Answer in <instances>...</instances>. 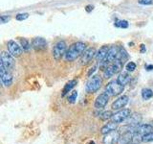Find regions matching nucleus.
Listing matches in <instances>:
<instances>
[{
	"instance_id": "obj_1",
	"label": "nucleus",
	"mask_w": 153,
	"mask_h": 144,
	"mask_svg": "<svg viewBox=\"0 0 153 144\" xmlns=\"http://www.w3.org/2000/svg\"><path fill=\"white\" fill-rule=\"evenodd\" d=\"M86 49V44L84 42L78 41L73 43L65 53V60L68 62H73L76 60L79 56L83 54Z\"/></svg>"
},
{
	"instance_id": "obj_2",
	"label": "nucleus",
	"mask_w": 153,
	"mask_h": 144,
	"mask_svg": "<svg viewBox=\"0 0 153 144\" xmlns=\"http://www.w3.org/2000/svg\"><path fill=\"white\" fill-rule=\"evenodd\" d=\"M102 84V80L99 75L92 76L90 78V80L87 82V84H86V86H85L86 91L89 93H94L100 88Z\"/></svg>"
},
{
	"instance_id": "obj_3",
	"label": "nucleus",
	"mask_w": 153,
	"mask_h": 144,
	"mask_svg": "<svg viewBox=\"0 0 153 144\" xmlns=\"http://www.w3.org/2000/svg\"><path fill=\"white\" fill-rule=\"evenodd\" d=\"M124 89V86L122 85H120L117 80H113L106 85L105 86V90L110 96H117L119 94H121Z\"/></svg>"
},
{
	"instance_id": "obj_4",
	"label": "nucleus",
	"mask_w": 153,
	"mask_h": 144,
	"mask_svg": "<svg viewBox=\"0 0 153 144\" xmlns=\"http://www.w3.org/2000/svg\"><path fill=\"white\" fill-rule=\"evenodd\" d=\"M66 51H67V45L65 41L60 40L59 42H56L54 48H53V56H54V59L56 61L61 60V58L65 56Z\"/></svg>"
},
{
	"instance_id": "obj_5",
	"label": "nucleus",
	"mask_w": 153,
	"mask_h": 144,
	"mask_svg": "<svg viewBox=\"0 0 153 144\" xmlns=\"http://www.w3.org/2000/svg\"><path fill=\"white\" fill-rule=\"evenodd\" d=\"M0 80H1L2 84L6 86H10L13 84V76L11 72L5 68L1 58H0Z\"/></svg>"
},
{
	"instance_id": "obj_6",
	"label": "nucleus",
	"mask_w": 153,
	"mask_h": 144,
	"mask_svg": "<svg viewBox=\"0 0 153 144\" xmlns=\"http://www.w3.org/2000/svg\"><path fill=\"white\" fill-rule=\"evenodd\" d=\"M0 58H1V60L3 62L5 68L11 72L14 67V59H13L14 57L10 52L3 51L0 54Z\"/></svg>"
},
{
	"instance_id": "obj_7",
	"label": "nucleus",
	"mask_w": 153,
	"mask_h": 144,
	"mask_svg": "<svg viewBox=\"0 0 153 144\" xmlns=\"http://www.w3.org/2000/svg\"><path fill=\"white\" fill-rule=\"evenodd\" d=\"M141 122H142V115L138 112H134L129 115V117L126 119V126L130 128V130L134 133V130L140 125Z\"/></svg>"
},
{
	"instance_id": "obj_8",
	"label": "nucleus",
	"mask_w": 153,
	"mask_h": 144,
	"mask_svg": "<svg viewBox=\"0 0 153 144\" xmlns=\"http://www.w3.org/2000/svg\"><path fill=\"white\" fill-rule=\"evenodd\" d=\"M131 114V110L129 109H124V110H120L119 112H117L115 114H113L112 116V121L116 123H122L129 117V115Z\"/></svg>"
},
{
	"instance_id": "obj_9",
	"label": "nucleus",
	"mask_w": 153,
	"mask_h": 144,
	"mask_svg": "<svg viewBox=\"0 0 153 144\" xmlns=\"http://www.w3.org/2000/svg\"><path fill=\"white\" fill-rule=\"evenodd\" d=\"M7 47H8L9 52L11 53L14 58L20 57L23 52L22 47L13 40H9L7 43Z\"/></svg>"
},
{
	"instance_id": "obj_10",
	"label": "nucleus",
	"mask_w": 153,
	"mask_h": 144,
	"mask_svg": "<svg viewBox=\"0 0 153 144\" xmlns=\"http://www.w3.org/2000/svg\"><path fill=\"white\" fill-rule=\"evenodd\" d=\"M120 133L117 131H113L110 132L106 134H104V137L102 139V143L103 144H116L119 142V138H120Z\"/></svg>"
},
{
	"instance_id": "obj_11",
	"label": "nucleus",
	"mask_w": 153,
	"mask_h": 144,
	"mask_svg": "<svg viewBox=\"0 0 153 144\" xmlns=\"http://www.w3.org/2000/svg\"><path fill=\"white\" fill-rule=\"evenodd\" d=\"M47 46L48 43L43 38H35L32 40V47L36 51H44L47 49Z\"/></svg>"
},
{
	"instance_id": "obj_12",
	"label": "nucleus",
	"mask_w": 153,
	"mask_h": 144,
	"mask_svg": "<svg viewBox=\"0 0 153 144\" xmlns=\"http://www.w3.org/2000/svg\"><path fill=\"white\" fill-rule=\"evenodd\" d=\"M96 54H97V52H96V49L93 47H90V48H87V49H85L83 54L81 55V59H80L81 64L82 65L87 64L88 62L93 59Z\"/></svg>"
},
{
	"instance_id": "obj_13",
	"label": "nucleus",
	"mask_w": 153,
	"mask_h": 144,
	"mask_svg": "<svg viewBox=\"0 0 153 144\" xmlns=\"http://www.w3.org/2000/svg\"><path fill=\"white\" fill-rule=\"evenodd\" d=\"M109 94L105 91V92H102V94H100L97 99L95 101V108L96 109H103L105 106L107 105L108 100H109Z\"/></svg>"
},
{
	"instance_id": "obj_14",
	"label": "nucleus",
	"mask_w": 153,
	"mask_h": 144,
	"mask_svg": "<svg viewBox=\"0 0 153 144\" xmlns=\"http://www.w3.org/2000/svg\"><path fill=\"white\" fill-rule=\"evenodd\" d=\"M128 101H129V98L127 97V96L123 95V96H121V97H119L117 100L114 101L111 105V108L115 110H122L128 104Z\"/></svg>"
},
{
	"instance_id": "obj_15",
	"label": "nucleus",
	"mask_w": 153,
	"mask_h": 144,
	"mask_svg": "<svg viewBox=\"0 0 153 144\" xmlns=\"http://www.w3.org/2000/svg\"><path fill=\"white\" fill-rule=\"evenodd\" d=\"M153 132V126L150 124H142V125H139L138 127L135 128L134 130V133L140 134V136H145V134Z\"/></svg>"
},
{
	"instance_id": "obj_16",
	"label": "nucleus",
	"mask_w": 153,
	"mask_h": 144,
	"mask_svg": "<svg viewBox=\"0 0 153 144\" xmlns=\"http://www.w3.org/2000/svg\"><path fill=\"white\" fill-rule=\"evenodd\" d=\"M133 134L134 133L130 130H127V131L123 132L119 138V144H130L132 142V138H133Z\"/></svg>"
},
{
	"instance_id": "obj_17",
	"label": "nucleus",
	"mask_w": 153,
	"mask_h": 144,
	"mask_svg": "<svg viewBox=\"0 0 153 144\" xmlns=\"http://www.w3.org/2000/svg\"><path fill=\"white\" fill-rule=\"evenodd\" d=\"M109 48L110 47L108 45H103V46H102L99 49V51L97 52V54H96V57H97V61L99 62H102V61H104L105 59H106L108 51H109Z\"/></svg>"
},
{
	"instance_id": "obj_18",
	"label": "nucleus",
	"mask_w": 153,
	"mask_h": 144,
	"mask_svg": "<svg viewBox=\"0 0 153 144\" xmlns=\"http://www.w3.org/2000/svg\"><path fill=\"white\" fill-rule=\"evenodd\" d=\"M118 52H119V47L118 46H111L109 48V51H108V54L106 57V60L107 62H109L110 64H112L113 62H115L117 60V57H118Z\"/></svg>"
},
{
	"instance_id": "obj_19",
	"label": "nucleus",
	"mask_w": 153,
	"mask_h": 144,
	"mask_svg": "<svg viewBox=\"0 0 153 144\" xmlns=\"http://www.w3.org/2000/svg\"><path fill=\"white\" fill-rule=\"evenodd\" d=\"M118 124L119 123H116V122H110V123H107L105 124L104 126L100 129V133H102V134H106L110 132H113V131H116L117 128H118Z\"/></svg>"
},
{
	"instance_id": "obj_20",
	"label": "nucleus",
	"mask_w": 153,
	"mask_h": 144,
	"mask_svg": "<svg viewBox=\"0 0 153 144\" xmlns=\"http://www.w3.org/2000/svg\"><path fill=\"white\" fill-rule=\"evenodd\" d=\"M129 81H130V75L127 72H122L117 77V82L123 86H126V85H127Z\"/></svg>"
},
{
	"instance_id": "obj_21",
	"label": "nucleus",
	"mask_w": 153,
	"mask_h": 144,
	"mask_svg": "<svg viewBox=\"0 0 153 144\" xmlns=\"http://www.w3.org/2000/svg\"><path fill=\"white\" fill-rule=\"evenodd\" d=\"M76 84H78V81H76V80H72V81L68 82V83L65 85L63 90H62V94L61 95L62 96H65L67 93L69 92V91H71L72 89L75 88V86H76Z\"/></svg>"
},
{
	"instance_id": "obj_22",
	"label": "nucleus",
	"mask_w": 153,
	"mask_h": 144,
	"mask_svg": "<svg viewBox=\"0 0 153 144\" xmlns=\"http://www.w3.org/2000/svg\"><path fill=\"white\" fill-rule=\"evenodd\" d=\"M128 59V55H127V52L126 51L123 47L120 46L119 47V52H118V57H117V60L122 61L123 62H126Z\"/></svg>"
},
{
	"instance_id": "obj_23",
	"label": "nucleus",
	"mask_w": 153,
	"mask_h": 144,
	"mask_svg": "<svg viewBox=\"0 0 153 144\" xmlns=\"http://www.w3.org/2000/svg\"><path fill=\"white\" fill-rule=\"evenodd\" d=\"M152 96H153V91H152V89L147 88L142 89V97H143V100L150 99Z\"/></svg>"
},
{
	"instance_id": "obj_24",
	"label": "nucleus",
	"mask_w": 153,
	"mask_h": 144,
	"mask_svg": "<svg viewBox=\"0 0 153 144\" xmlns=\"http://www.w3.org/2000/svg\"><path fill=\"white\" fill-rule=\"evenodd\" d=\"M19 42H20V45H21L23 50H25V51L30 50L31 45H30V43H29V41L26 40V38H19Z\"/></svg>"
},
{
	"instance_id": "obj_25",
	"label": "nucleus",
	"mask_w": 153,
	"mask_h": 144,
	"mask_svg": "<svg viewBox=\"0 0 153 144\" xmlns=\"http://www.w3.org/2000/svg\"><path fill=\"white\" fill-rule=\"evenodd\" d=\"M116 73H115V70L113 69V67H112V65L110 64L106 69H105L104 71H103V75H104V77L105 78H110V77H112L113 75H115Z\"/></svg>"
},
{
	"instance_id": "obj_26",
	"label": "nucleus",
	"mask_w": 153,
	"mask_h": 144,
	"mask_svg": "<svg viewBox=\"0 0 153 144\" xmlns=\"http://www.w3.org/2000/svg\"><path fill=\"white\" fill-rule=\"evenodd\" d=\"M113 116V113L112 112H110V110H106V112H103L102 114H100V120H102V121H105V120H108L110 118H112Z\"/></svg>"
},
{
	"instance_id": "obj_27",
	"label": "nucleus",
	"mask_w": 153,
	"mask_h": 144,
	"mask_svg": "<svg viewBox=\"0 0 153 144\" xmlns=\"http://www.w3.org/2000/svg\"><path fill=\"white\" fill-rule=\"evenodd\" d=\"M114 25H115V27L124 29V28H127L129 24H128V22L126 20H116V21H115Z\"/></svg>"
},
{
	"instance_id": "obj_28",
	"label": "nucleus",
	"mask_w": 153,
	"mask_h": 144,
	"mask_svg": "<svg viewBox=\"0 0 153 144\" xmlns=\"http://www.w3.org/2000/svg\"><path fill=\"white\" fill-rule=\"evenodd\" d=\"M153 141V132H150L142 136V142H152Z\"/></svg>"
},
{
	"instance_id": "obj_29",
	"label": "nucleus",
	"mask_w": 153,
	"mask_h": 144,
	"mask_svg": "<svg viewBox=\"0 0 153 144\" xmlns=\"http://www.w3.org/2000/svg\"><path fill=\"white\" fill-rule=\"evenodd\" d=\"M126 69L128 72H133L134 70L136 69V64L134 62H129L128 64H126Z\"/></svg>"
},
{
	"instance_id": "obj_30",
	"label": "nucleus",
	"mask_w": 153,
	"mask_h": 144,
	"mask_svg": "<svg viewBox=\"0 0 153 144\" xmlns=\"http://www.w3.org/2000/svg\"><path fill=\"white\" fill-rule=\"evenodd\" d=\"M29 17V14L27 13H22V14H16V19L18 21H22V20H25V19H27Z\"/></svg>"
},
{
	"instance_id": "obj_31",
	"label": "nucleus",
	"mask_w": 153,
	"mask_h": 144,
	"mask_svg": "<svg viewBox=\"0 0 153 144\" xmlns=\"http://www.w3.org/2000/svg\"><path fill=\"white\" fill-rule=\"evenodd\" d=\"M76 97H78V92H76V90H74V91H72V93H71V95L69 96V98H68V101L70 103H75L76 102Z\"/></svg>"
},
{
	"instance_id": "obj_32",
	"label": "nucleus",
	"mask_w": 153,
	"mask_h": 144,
	"mask_svg": "<svg viewBox=\"0 0 153 144\" xmlns=\"http://www.w3.org/2000/svg\"><path fill=\"white\" fill-rule=\"evenodd\" d=\"M10 19H11V17L8 16H0V24L7 23L8 21H10Z\"/></svg>"
},
{
	"instance_id": "obj_33",
	"label": "nucleus",
	"mask_w": 153,
	"mask_h": 144,
	"mask_svg": "<svg viewBox=\"0 0 153 144\" xmlns=\"http://www.w3.org/2000/svg\"><path fill=\"white\" fill-rule=\"evenodd\" d=\"M141 5H152L153 0H138Z\"/></svg>"
},
{
	"instance_id": "obj_34",
	"label": "nucleus",
	"mask_w": 153,
	"mask_h": 144,
	"mask_svg": "<svg viewBox=\"0 0 153 144\" xmlns=\"http://www.w3.org/2000/svg\"><path fill=\"white\" fill-rule=\"evenodd\" d=\"M96 70H97V65L92 66V67H91V68H90V70L88 71V74H87V75H88L89 77H91V76L93 75V73H94V72H95Z\"/></svg>"
},
{
	"instance_id": "obj_35",
	"label": "nucleus",
	"mask_w": 153,
	"mask_h": 144,
	"mask_svg": "<svg viewBox=\"0 0 153 144\" xmlns=\"http://www.w3.org/2000/svg\"><path fill=\"white\" fill-rule=\"evenodd\" d=\"M94 10V6H92V5H87V6L85 7V11L87 13H91Z\"/></svg>"
},
{
	"instance_id": "obj_36",
	"label": "nucleus",
	"mask_w": 153,
	"mask_h": 144,
	"mask_svg": "<svg viewBox=\"0 0 153 144\" xmlns=\"http://www.w3.org/2000/svg\"><path fill=\"white\" fill-rule=\"evenodd\" d=\"M146 69L147 70V71H151L152 69H153V65L152 64H146Z\"/></svg>"
},
{
	"instance_id": "obj_37",
	"label": "nucleus",
	"mask_w": 153,
	"mask_h": 144,
	"mask_svg": "<svg viewBox=\"0 0 153 144\" xmlns=\"http://www.w3.org/2000/svg\"><path fill=\"white\" fill-rule=\"evenodd\" d=\"M140 47H141L140 52H141V53H145V52H146V46H145V44H141Z\"/></svg>"
},
{
	"instance_id": "obj_38",
	"label": "nucleus",
	"mask_w": 153,
	"mask_h": 144,
	"mask_svg": "<svg viewBox=\"0 0 153 144\" xmlns=\"http://www.w3.org/2000/svg\"><path fill=\"white\" fill-rule=\"evenodd\" d=\"M90 144H95L94 142H90Z\"/></svg>"
}]
</instances>
